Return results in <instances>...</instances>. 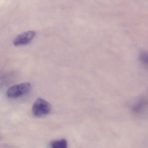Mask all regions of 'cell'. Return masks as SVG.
<instances>
[{"instance_id":"obj_1","label":"cell","mask_w":148,"mask_h":148,"mask_svg":"<svg viewBox=\"0 0 148 148\" xmlns=\"http://www.w3.org/2000/svg\"><path fill=\"white\" fill-rule=\"evenodd\" d=\"M31 84L28 82L15 85L8 89L7 92L8 97L17 99L27 94L31 89Z\"/></svg>"},{"instance_id":"obj_2","label":"cell","mask_w":148,"mask_h":148,"mask_svg":"<svg viewBox=\"0 0 148 148\" xmlns=\"http://www.w3.org/2000/svg\"><path fill=\"white\" fill-rule=\"evenodd\" d=\"M51 110V106L47 101L42 98H38L34 102L32 107L34 115L38 117L48 115Z\"/></svg>"},{"instance_id":"obj_3","label":"cell","mask_w":148,"mask_h":148,"mask_svg":"<svg viewBox=\"0 0 148 148\" xmlns=\"http://www.w3.org/2000/svg\"><path fill=\"white\" fill-rule=\"evenodd\" d=\"M36 35L34 31H29L19 34L14 38L13 44L15 46L26 45L31 43Z\"/></svg>"},{"instance_id":"obj_4","label":"cell","mask_w":148,"mask_h":148,"mask_svg":"<svg viewBox=\"0 0 148 148\" xmlns=\"http://www.w3.org/2000/svg\"><path fill=\"white\" fill-rule=\"evenodd\" d=\"M148 107V102L145 100H141L133 106L132 111L136 114H141L146 110Z\"/></svg>"},{"instance_id":"obj_5","label":"cell","mask_w":148,"mask_h":148,"mask_svg":"<svg viewBox=\"0 0 148 148\" xmlns=\"http://www.w3.org/2000/svg\"><path fill=\"white\" fill-rule=\"evenodd\" d=\"M67 145L68 143L65 139L55 140L51 141L50 143V146L53 148H66Z\"/></svg>"},{"instance_id":"obj_6","label":"cell","mask_w":148,"mask_h":148,"mask_svg":"<svg viewBox=\"0 0 148 148\" xmlns=\"http://www.w3.org/2000/svg\"><path fill=\"white\" fill-rule=\"evenodd\" d=\"M139 58L143 64L148 66V53L146 52H142L140 53Z\"/></svg>"}]
</instances>
